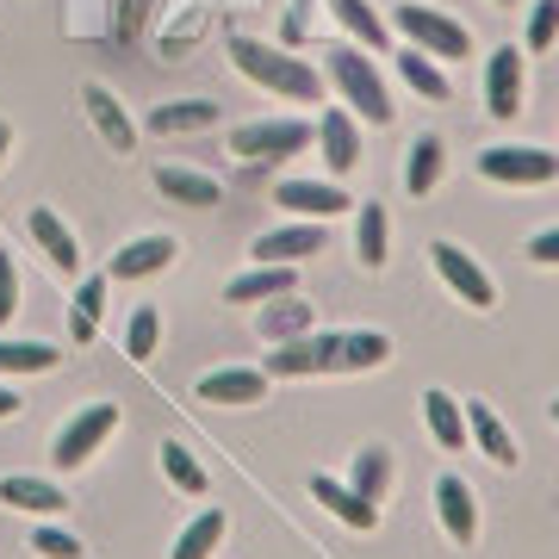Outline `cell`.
I'll return each instance as SVG.
<instances>
[{"instance_id":"cell-13","label":"cell","mask_w":559,"mask_h":559,"mask_svg":"<svg viewBox=\"0 0 559 559\" xmlns=\"http://www.w3.org/2000/svg\"><path fill=\"white\" fill-rule=\"evenodd\" d=\"M436 510H441V528L454 547H473L479 535V510H473V485L460 479V473H441L436 479Z\"/></svg>"},{"instance_id":"cell-25","label":"cell","mask_w":559,"mask_h":559,"mask_svg":"<svg viewBox=\"0 0 559 559\" xmlns=\"http://www.w3.org/2000/svg\"><path fill=\"white\" fill-rule=\"evenodd\" d=\"M205 124H218V100H168V106H150V131H162V138L205 131Z\"/></svg>"},{"instance_id":"cell-26","label":"cell","mask_w":559,"mask_h":559,"mask_svg":"<svg viewBox=\"0 0 559 559\" xmlns=\"http://www.w3.org/2000/svg\"><path fill=\"white\" fill-rule=\"evenodd\" d=\"M348 485H355L367 503H385V491H392V454H385L380 441L355 454V466H348Z\"/></svg>"},{"instance_id":"cell-30","label":"cell","mask_w":559,"mask_h":559,"mask_svg":"<svg viewBox=\"0 0 559 559\" xmlns=\"http://www.w3.org/2000/svg\"><path fill=\"white\" fill-rule=\"evenodd\" d=\"M100 311H106V274H94V280H81L75 286V305H69V342H94Z\"/></svg>"},{"instance_id":"cell-6","label":"cell","mask_w":559,"mask_h":559,"mask_svg":"<svg viewBox=\"0 0 559 559\" xmlns=\"http://www.w3.org/2000/svg\"><path fill=\"white\" fill-rule=\"evenodd\" d=\"M342 330H305L293 342H274L267 355V380H305V373H336Z\"/></svg>"},{"instance_id":"cell-15","label":"cell","mask_w":559,"mask_h":559,"mask_svg":"<svg viewBox=\"0 0 559 559\" xmlns=\"http://www.w3.org/2000/svg\"><path fill=\"white\" fill-rule=\"evenodd\" d=\"M280 293H299V274H293L286 261H255L249 274H237L224 286L230 305H267V299H280Z\"/></svg>"},{"instance_id":"cell-10","label":"cell","mask_w":559,"mask_h":559,"mask_svg":"<svg viewBox=\"0 0 559 559\" xmlns=\"http://www.w3.org/2000/svg\"><path fill=\"white\" fill-rule=\"evenodd\" d=\"M81 106H87V119H94V131H100V143L112 156H131V150H138V124H131V112L119 106L112 87L87 81V87H81Z\"/></svg>"},{"instance_id":"cell-39","label":"cell","mask_w":559,"mask_h":559,"mask_svg":"<svg viewBox=\"0 0 559 559\" xmlns=\"http://www.w3.org/2000/svg\"><path fill=\"white\" fill-rule=\"evenodd\" d=\"M20 318V267H13V255H0V330Z\"/></svg>"},{"instance_id":"cell-5","label":"cell","mask_w":559,"mask_h":559,"mask_svg":"<svg viewBox=\"0 0 559 559\" xmlns=\"http://www.w3.org/2000/svg\"><path fill=\"white\" fill-rule=\"evenodd\" d=\"M479 175L503 180V187H547V180H559V156L535 150V143H491V150H479Z\"/></svg>"},{"instance_id":"cell-35","label":"cell","mask_w":559,"mask_h":559,"mask_svg":"<svg viewBox=\"0 0 559 559\" xmlns=\"http://www.w3.org/2000/svg\"><path fill=\"white\" fill-rule=\"evenodd\" d=\"M162 473H168V485H175V491H187V498H200V491H205V466L187 454L180 441H162Z\"/></svg>"},{"instance_id":"cell-18","label":"cell","mask_w":559,"mask_h":559,"mask_svg":"<svg viewBox=\"0 0 559 559\" xmlns=\"http://www.w3.org/2000/svg\"><path fill=\"white\" fill-rule=\"evenodd\" d=\"M0 503H7V510H25V516H57V510H69L62 485L32 479V473H7V479H0Z\"/></svg>"},{"instance_id":"cell-37","label":"cell","mask_w":559,"mask_h":559,"mask_svg":"<svg viewBox=\"0 0 559 559\" xmlns=\"http://www.w3.org/2000/svg\"><path fill=\"white\" fill-rule=\"evenodd\" d=\"M528 50H554L559 44V0H535V7H528Z\"/></svg>"},{"instance_id":"cell-1","label":"cell","mask_w":559,"mask_h":559,"mask_svg":"<svg viewBox=\"0 0 559 559\" xmlns=\"http://www.w3.org/2000/svg\"><path fill=\"white\" fill-rule=\"evenodd\" d=\"M230 62H237V69L255 81V87L280 94V100H318V94H323V75H318V69H311L305 57H293V50H280V44L230 38Z\"/></svg>"},{"instance_id":"cell-32","label":"cell","mask_w":559,"mask_h":559,"mask_svg":"<svg viewBox=\"0 0 559 559\" xmlns=\"http://www.w3.org/2000/svg\"><path fill=\"white\" fill-rule=\"evenodd\" d=\"M399 75H404V87H417L423 100H448V75H441V62L429 57V50H399Z\"/></svg>"},{"instance_id":"cell-28","label":"cell","mask_w":559,"mask_h":559,"mask_svg":"<svg viewBox=\"0 0 559 559\" xmlns=\"http://www.w3.org/2000/svg\"><path fill=\"white\" fill-rule=\"evenodd\" d=\"M423 417H429V436H436V448H466V411H460L448 392H423Z\"/></svg>"},{"instance_id":"cell-42","label":"cell","mask_w":559,"mask_h":559,"mask_svg":"<svg viewBox=\"0 0 559 559\" xmlns=\"http://www.w3.org/2000/svg\"><path fill=\"white\" fill-rule=\"evenodd\" d=\"M7 150H13V124H0V162H7Z\"/></svg>"},{"instance_id":"cell-34","label":"cell","mask_w":559,"mask_h":559,"mask_svg":"<svg viewBox=\"0 0 559 559\" xmlns=\"http://www.w3.org/2000/svg\"><path fill=\"white\" fill-rule=\"evenodd\" d=\"M57 360L50 342H0V373H50Z\"/></svg>"},{"instance_id":"cell-24","label":"cell","mask_w":559,"mask_h":559,"mask_svg":"<svg viewBox=\"0 0 559 559\" xmlns=\"http://www.w3.org/2000/svg\"><path fill=\"white\" fill-rule=\"evenodd\" d=\"M385 360H392V336L385 330H348L342 355H336V373H373Z\"/></svg>"},{"instance_id":"cell-12","label":"cell","mask_w":559,"mask_h":559,"mask_svg":"<svg viewBox=\"0 0 559 559\" xmlns=\"http://www.w3.org/2000/svg\"><path fill=\"white\" fill-rule=\"evenodd\" d=\"M274 205H286V212H299V218H318V224H330V218H342L348 212V193H342L336 180H280L274 187Z\"/></svg>"},{"instance_id":"cell-29","label":"cell","mask_w":559,"mask_h":559,"mask_svg":"<svg viewBox=\"0 0 559 559\" xmlns=\"http://www.w3.org/2000/svg\"><path fill=\"white\" fill-rule=\"evenodd\" d=\"M224 528H230V516H224V510L193 516L187 528H180V540H175V554H168V559H212V554H218V540H224Z\"/></svg>"},{"instance_id":"cell-20","label":"cell","mask_w":559,"mask_h":559,"mask_svg":"<svg viewBox=\"0 0 559 559\" xmlns=\"http://www.w3.org/2000/svg\"><path fill=\"white\" fill-rule=\"evenodd\" d=\"M311 498H318L336 522H348V528H373V522H380V503H367L355 485L330 479V473H318V479H311Z\"/></svg>"},{"instance_id":"cell-11","label":"cell","mask_w":559,"mask_h":559,"mask_svg":"<svg viewBox=\"0 0 559 559\" xmlns=\"http://www.w3.org/2000/svg\"><path fill=\"white\" fill-rule=\"evenodd\" d=\"M323 242H330V230H323L318 218H305V224H280V230H261L249 255H255V261H286V267H299L305 255H323Z\"/></svg>"},{"instance_id":"cell-8","label":"cell","mask_w":559,"mask_h":559,"mask_svg":"<svg viewBox=\"0 0 559 559\" xmlns=\"http://www.w3.org/2000/svg\"><path fill=\"white\" fill-rule=\"evenodd\" d=\"M429 261H436V274L448 280V293H454V299H466L473 311H491V305H498V286H491V274H485V267L466 255L460 242L436 237V242H429Z\"/></svg>"},{"instance_id":"cell-41","label":"cell","mask_w":559,"mask_h":559,"mask_svg":"<svg viewBox=\"0 0 559 559\" xmlns=\"http://www.w3.org/2000/svg\"><path fill=\"white\" fill-rule=\"evenodd\" d=\"M0 417H20V392H7V385H0Z\"/></svg>"},{"instance_id":"cell-4","label":"cell","mask_w":559,"mask_h":559,"mask_svg":"<svg viewBox=\"0 0 559 559\" xmlns=\"http://www.w3.org/2000/svg\"><path fill=\"white\" fill-rule=\"evenodd\" d=\"M230 150H237L249 168H267V162H286L311 150V124L305 119H261V124H237L230 131Z\"/></svg>"},{"instance_id":"cell-16","label":"cell","mask_w":559,"mask_h":559,"mask_svg":"<svg viewBox=\"0 0 559 559\" xmlns=\"http://www.w3.org/2000/svg\"><path fill=\"white\" fill-rule=\"evenodd\" d=\"M175 255H180L175 237H131L119 255H112L106 280H150V274H162V267H168Z\"/></svg>"},{"instance_id":"cell-23","label":"cell","mask_w":559,"mask_h":559,"mask_svg":"<svg viewBox=\"0 0 559 559\" xmlns=\"http://www.w3.org/2000/svg\"><path fill=\"white\" fill-rule=\"evenodd\" d=\"M466 436L479 441V454L491 460V466H516V436H510V429H503L498 423V411H491V404H466Z\"/></svg>"},{"instance_id":"cell-43","label":"cell","mask_w":559,"mask_h":559,"mask_svg":"<svg viewBox=\"0 0 559 559\" xmlns=\"http://www.w3.org/2000/svg\"><path fill=\"white\" fill-rule=\"evenodd\" d=\"M554 423H559V399H554Z\"/></svg>"},{"instance_id":"cell-3","label":"cell","mask_w":559,"mask_h":559,"mask_svg":"<svg viewBox=\"0 0 559 559\" xmlns=\"http://www.w3.org/2000/svg\"><path fill=\"white\" fill-rule=\"evenodd\" d=\"M392 20H399V32L417 44V50H429V57H473V32L460 20H448L441 7H429V0H404Z\"/></svg>"},{"instance_id":"cell-14","label":"cell","mask_w":559,"mask_h":559,"mask_svg":"<svg viewBox=\"0 0 559 559\" xmlns=\"http://www.w3.org/2000/svg\"><path fill=\"white\" fill-rule=\"evenodd\" d=\"M311 138H318L323 168H330V175H348V168L360 162V124H355V112H323V119L311 124Z\"/></svg>"},{"instance_id":"cell-2","label":"cell","mask_w":559,"mask_h":559,"mask_svg":"<svg viewBox=\"0 0 559 559\" xmlns=\"http://www.w3.org/2000/svg\"><path fill=\"white\" fill-rule=\"evenodd\" d=\"M323 69H330V81L342 87V100L355 106L367 124H392V94H385L380 69H373V57L360 44H330L323 50Z\"/></svg>"},{"instance_id":"cell-21","label":"cell","mask_w":559,"mask_h":559,"mask_svg":"<svg viewBox=\"0 0 559 559\" xmlns=\"http://www.w3.org/2000/svg\"><path fill=\"white\" fill-rule=\"evenodd\" d=\"M200 399L205 404H261L267 399V373H255V367H218V373L200 380Z\"/></svg>"},{"instance_id":"cell-36","label":"cell","mask_w":559,"mask_h":559,"mask_svg":"<svg viewBox=\"0 0 559 559\" xmlns=\"http://www.w3.org/2000/svg\"><path fill=\"white\" fill-rule=\"evenodd\" d=\"M156 336H162L156 305H138V311H131V323H124V355H131V360H150V355H156Z\"/></svg>"},{"instance_id":"cell-9","label":"cell","mask_w":559,"mask_h":559,"mask_svg":"<svg viewBox=\"0 0 559 559\" xmlns=\"http://www.w3.org/2000/svg\"><path fill=\"white\" fill-rule=\"evenodd\" d=\"M522 94H528L522 50L516 44H503V50H491V62H485V112H491V119H516Z\"/></svg>"},{"instance_id":"cell-7","label":"cell","mask_w":559,"mask_h":559,"mask_svg":"<svg viewBox=\"0 0 559 559\" xmlns=\"http://www.w3.org/2000/svg\"><path fill=\"white\" fill-rule=\"evenodd\" d=\"M112 429H119V404H87L81 417H69V423L57 429V441H50V460H57L62 473H75V466H87V460H94V448H100Z\"/></svg>"},{"instance_id":"cell-33","label":"cell","mask_w":559,"mask_h":559,"mask_svg":"<svg viewBox=\"0 0 559 559\" xmlns=\"http://www.w3.org/2000/svg\"><path fill=\"white\" fill-rule=\"evenodd\" d=\"M330 13H336V20L348 25V38L367 44V50H385V38H392V32H385V20L367 7V0H330Z\"/></svg>"},{"instance_id":"cell-31","label":"cell","mask_w":559,"mask_h":559,"mask_svg":"<svg viewBox=\"0 0 559 559\" xmlns=\"http://www.w3.org/2000/svg\"><path fill=\"white\" fill-rule=\"evenodd\" d=\"M441 156H448V150H441V138H417L411 150H404V187H411L417 200H423V193H436Z\"/></svg>"},{"instance_id":"cell-19","label":"cell","mask_w":559,"mask_h":559,"mask_svg":"<svg viewBox=\"0 0 559 559\" xmlns=\"http://www.w3.org/2000/svg\"><path fill=\"white\" fill-rule=\"evenodd\" d=\"M156 193L168 205H193V212L224 205V187L212 175H200V168H156Z\"/></svg>"},{"instance_id":"cell-40","label":"cell","mask_w":559,"mask_h":559,"mask_svg":"<svg viewBox=\"0 0 559 559\" xmlns=\"http://www.w3.org/2000/svg\"><path fill=\"white\" fill-rule=\"evenodd\" d=\"M528 261H540V267H559V224H554V230H535V237H528Z\"/></svg>"},{"instance_id":"cell-27","label":"cell","mask_w":559,"mask_h":559,"mask_svg":"<svg viewBox=\"0 0 559 559\" xmlns=\"http://www.w3.org/2000/svg\"><path fill=\"white\" fill-rule=\"evenodd\" d=\"M355 249L367 267H385V249H392V224H385V205L380 200H367L355 212Z\"/></svg>"},{"instance_id":"cell-38","label":"cell","mask_w":559,"mask_h":559,"mask_svg":"<svg viewBox=\"0 0 559 559\" xmlns=\"http://www.w3.org/2000/svg\"><path fill=\"white\" fill-rule=\"evenodd\" d=\"M32 554L38 559H81V540L69 535V528H38V535H32Z\"/></svg>"},{"instance_id":"cell-44","label":"cell","mask_w":559,"mask_h":559,"mask_svg":"<svg viewBox=\"0 0 559 559\" xmlns=\"http://www.w3.org/2000/svg\"><path fill=\"white\" fill-rule=\"evenodd\" d=\"M503 7H516V0H503Z\"/></svg>"},{"instance_id":"cell-17","label":"cell","mask_w":559,"mask_h":559,"mask_svg":"<svg viewBox=\"0 0 559 559\" xmlns=\"http://www.w3.org/2000/svg\"><path fill=\"white\" fill-rule=\"evenodd\" d=\"M255 330H261V342H293V336H305V330H318V311H311L299 293H280V299H267L255 311Z\"/></svg>"},{"instance_id":"cell-22","label":"cell","mask_w":559,"mask_h":559,"mask_svg":"<svg viewBox=\"0 0 559 559\" xmlns=\"http://www.w3.org/2000/svg\"><path fill=\"white\" fill-rule=\"evenodd\" d=\"M25 224H32V242H38L44 255L57 261L62 274H75V267H81V242H75V230H69V224H62L57 212H50V205H32V218H25Z\"/></svg>"}]
</instances>
